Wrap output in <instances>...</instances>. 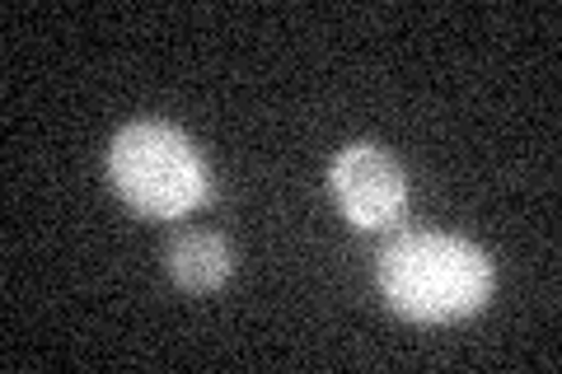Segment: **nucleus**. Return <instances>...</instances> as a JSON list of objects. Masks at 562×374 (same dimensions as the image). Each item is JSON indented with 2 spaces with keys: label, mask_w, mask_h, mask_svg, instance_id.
<instances>
[{
  "label": "nucleus",
  "mask_w": 562,
  "mask_h": 374,
  "mask_svg": "<svg viewBox=\"0 0 562 374\" xmlns=\"http://www.w3.org/2000/svg\"><path fill=\"white\" fill-rule=\"evenodd\" d=\"M380 291L390 309L417 324H450L492 299V262L479 243L441 229H413L380 248Z\"/></svg>",
  "instance_id": "nucleus-1"
},
{
  "label": "nucleus",
  "mask_w": 562,
  "mask_h": 374,
  "mask_svg": "<svg viewBox=\"0 0 562 374\" xmlns=\"http://www.w3.org/2000/svg\"><path fill=\"white\" fill-rule=\"evenodd\" d=\"M109 183L146 220H179L211 202L206 159L169 122H132L113 136Z\"/></svg>",
  "instance_id": "nucleus-2"
},
{
  "label": "nucleus",
  "mask_w": 562,
  "mask_h": 374,
  "mask_svg": "<svg viewBox=\"0 0 562 374\" xmlns=\"http://www.w3.org/2000/svg\"><path fill=\"white\" fill-rule=\"evenodd\" d=\"M328 188L357 229H394L408 211V178H403L398 159L371 140H351L333 155Z\"/></svg>",
  "instance_id": "nucleus-3"
},
{
  "label": "nucleus",
  "mask_w": 562,
  "mask_h": 374,
  "mask_svg": "<svg viewBox=\"0 0 562 374\" xmlns=\"http://www.w3.org/2000/svg\"><path fill=\"white\" fill-rule=\"evenodd\" d=\"M165 267L183 291H216L231 281L235 258H231V243L221 235H211V229H183L165 248Z\"/></svg>",
  "instance_id": "nucleus-4"
}]
</instances>
